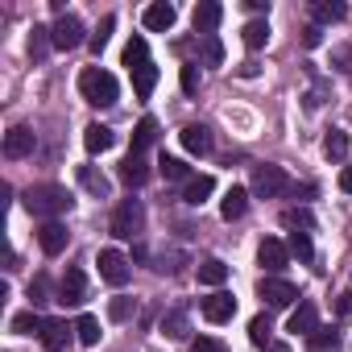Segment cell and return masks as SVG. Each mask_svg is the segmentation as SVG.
I'll return each instance as SVG.
<instances>
[{
    "label": "cell",
    "instance_id": "obj_7",
    "mask_svg": "<svg viewBox=\"0 0 352 352\" xmlns=\"http://www.w3.org/2000/svg\"><path fill=\"white\" fill-rule=\"evenodd\" d=\"M199 311H204L208 323H228V319L236 315V298H232L228 290H216V294H208V298L199 302Z\"/></svg>",
    "mask_w": 352,
    "mask_h": 352
},
{
    "label": "cell",
    "instance_id": "obj_31",
    "mask_svg": "<svg viewBox=\"0 0 352 352\" xmlns=\"http://www.w3.org/2000/svg\"><path fill=\"white\" fill-rule=\"evenodd\" d=\"M199 282H204V286H224V282H228V265H224L220 257H208V261L199 265Z\"/></svg>",
    "mask_w": 352,
    "mask_h": 352
},
{
    "label": "cell",
    "instance_id": "obj_2",
    "mask_svg": "<svg viewBox=\"0 0 352 352\" xmlns=\"http://www.w3.org/2000/svg\"><path fill=\"white\" fill-rule=\"evenodd\" d=\"M79 96H83L91 108H112L116 96H120V83H116L112 71H104V67H87V71H79Z\"/></svg>",
    "mask_w": 352,
    "mask_h": 352
},
{
    "label": "cell",
    "instance_id": "obj_27",
    "mask_svg": "<svg viewBox=\"0 0 352 352\" xmlns=\"http://www.w3.org/2000/svg\"><path fill=\"white\" fill-rule=\"evenodd\" d=\"M67 340H71L67 319H46V327H42V344H46L50 352H58V348H67Z\"/></svg>",
    "mask_w": 352,
    "mask_h": 352
},
{
    "label": "cell",
    "instance_id": "obj_14",
    "mask_svg": "<svg viewBox=\"0 0 352 352\" xmlns=\"http://www.w3.org/2000/svg\"><path fill=\"white\" fill-rule=\"evenodd\" d=\"M191 21H195V34H204V38H212V30L224 21V9L216 5V0H204V5H195V13H191Z\"/></svg>",
    "mask_w": 352,
    "mask_h": 352
},
{
    "label": "cell",
    "instance_id": "obj_22",
    "mask_svg": "<svg viewBox=\"0 0 352 352\" xmlns=\"http://www.w3.org/2000/svg\"><path fill=\"white\" fill-rule=\"evenodd\" d=\"M157 170H162V179H166V183H183V187L195 179V174H191V166H187V162H179V157H170V153H162Z\"/></svg>",
    "mask_w": 352,
    "mask_h": 352
},
{
    "label": "cell",
    "instance_id": "obj_36",
    "mask_svg": "<svg viewBox=\"0 0 352 352\" xmlns=\"http://www.w3.org/2000/svg\"><path fill=\"white\" fill-rule=\"evenodd\" d=\"M282 224L294 228V232H307V228L315 224V216H311L307 208H286V212H282Z\"/></svg>",
    "mask_w": 352,
    "mask_h": 352
},
{
    "label": "cell",
    "instance_id": "obj_44",
    "mask_svg": "<svg viewBox=\"0 0 352 352\" xmlns=\"http://www.w3.org/2000/svg\"><path fill=\"white\" fill-rule=\"evenodd\" d=\"M191 352H228L216 336H199V340H191Z\"/></svg>",
    "mask_w": 352,
    "mask_h": 352
},
{
    "label": "cell",
    "instance_id": "obj_47",
    "mask_svg": "<svg viewBox=\"0 0 352 352\" xmlns=\"http://www.w3.org/2000/svg\"><path fill=\"white\" fill-rule=\"evenodd\" d=\"M336 315H352V290H344V294L336 298Z\"/></svg>",
    "mask_w": 352,
    "mask_h": 352
},
{
    "label": "cell",
    "instance_id": "obj_24",
    "mask_svg": "<svg viewBox=\"0 0 352 352\" xmlns=\"http://www.w3.org/2000/svg\"><path fill=\"white\" fill-rule=\"evenodd\" d=\"M153 141H157V120H153V116H141L137 129H133V149H129V153H141V157H145V149H149Z\"/></svg>",
    "mask_w": 352,
    "mask_h": 352
},
{
    "label": "cell",
    "instance_id": "obj_10",
    "mask_svg": "<svg viewBox=\"0 0 352 352\" xmlns=\"http://www.w3.org/2000/svg\"><path fill=\"white\" fill-rule=\"evenodd\" d=\"M286 257H290V249H286L278 236H265V241L257 245V261H261V270H265L270 278H274V274L286 265Z\"/></svg>",
    "mask_w": 352,
    "mask_h": 352
},
{
    "label": "cell",
    "instance_id": "obj_33",
    "mask_svg": "<svg viewBox=\"0 0 352 352\" xmlns=\"http://www.w3.org/2000/svg\"><path fill=\"white\" fill-rule=\"evenodd\" d=\"M265 42H270V21H261V17L249 21V25H245V46H249V50H261Z\"/></svg>",
    "mask_w": 352,
    "mask_h": 352
},
{
    "label": "cell",
    "instance_id": "obj_12",
    "mask_svg": "<svg viewBox=\"0 0 352 352\" xmlns=\"http://www.w3.org/2000/svg\"><path fill=\"white\" fill-rule=\"evenodd\" d=\"M67 241H71V232H67V224H58V220H46V224L38 228V245H42V253H50V257H58V253L67 249Z\"/></svg>",
    "mask_w": 352,
    "mask_h": 352
},
{
    "label": "cell",
    "instance_id": "obj_8",
    "mask_svg": "<svg viewBox=\"0 0 352 352\" xmlns=\"http://www.w3.org/2000/svg\"><path fill=\"white\" fill-rule=\"evenodd\" d=\"M34 145H38V137H34V129H25V124H13V129L5 133V157H13V162L30 157Z\"/></svg>",
    "mask_w": 352,
    "mask_h": 352
},
{
    "label": "cell",
    "instance_id": "obj_48",
    "mask_svg": "<svg viewBox=\"0 0 352 352\" xmlns=\"http://www.w3.org/2000/svg\"><path fill=\"white\" fill-rule=\"evenodd\" d=\"M340 191H348V195H352V166H344V170H340Z\"/></svg>",
    "mask_w": 352,
    "mask_h": 352
},
{
    "label": "cell",
    "instance_id": "obj_26",
    "mask_svg": "<svg viewBox=\"0 0 352 352\" xmlns=\"http://www.w3.org/2000/svg\"><path fill=\"white\" fill-rule=\"evenodd\" d=\"M157 327H162V336H170V340H187V331H191V319H187V311H166Z\"/></svg>",
    "mask_w": 352,
    "mask_h": 352
},
{
    "label": "cell",
    "instance_id": "obj_6",
    "mask_svg": "<svg viewBox=\"0 0 352 352\" xmlns=\"http://www.w3.org/2000/svg\"><path fill=\"white\" fill-rule=\"evenodd\" d=\"M50 34H54V50H75V46H83V21L75 17V13H63L54 25H50Z\"/></svg>",
    "mask_w": 352,
    "mask_h": 352
},
{
    "label": "cell",
    "instance_id": "obj_40",
    "mask_svg": "<svg viewBox=\"0 0 352 352\" xmlns=\"http://www.w3.org/2000/svg\"><path fill=\"white\" fill-rule=\"evenodd\" d=\"M108 315H112L116 323L133 319V298H112V302H108Z\"/></svg>",
    "mask_w": 352,
    "mask_h": 352
},
{
    "label": "cell",
    "instance_id": "obj_37",
    "mask_svg": "<svg viewBox=\"0 0 352 352\" xmlns=\"http://www.w3.org/2000/svg\"><path fill=\"white\" fill-rule=\"evenodd\" d=\"M286 249L298 257V261H311L315 257V245H311V232H290V241H286Z\"/></svg>",
    "mask_w": 352,
    "mask_h": 352
},
{
    "label": "cell",
    "instance_id": "obj_19",
    "mask_svg": "<svg viewBox=\"0 0 352 352\" xmlns=\"http://www.w3.org/2000/svg\"><path fill=\"white\" fill-rule=\"evenodd\" d=\"M311 13H315V25H336V21L348 17V5L344 0H315Z\"/></svg>",
    "mask_w": 352,
    "mask_h": 352
},
{
    "label": "cell",
    "instance_id": "obj_13",
    "mask_svg": "<svg viewBox=\"0 0 352 352\" xmlns=\"http://www.w3.org/2000/svg\"><path fill=\"white\" fill-rule=\"evenodd\" d=\"M141 21H145V30L166 34V30H174V21H179V9L166 5V0H157V5H149V9L141 13Z\"/></svg>",
    "mask_w": 352,
    "mask_h": 352
},
{
    "label": "cell",
    "instance_id": "obj_5",
    "mask_svg": "<svg viewBox=\"0 0 352 352\" xmlns=\"http://www.w3.org/2000/svg\"><path fill=\"white\" fill-rule=\"evenodd\" d=\"M96 265H100V278L108 282V286H124L129 282V257L120 253V249H100V257H96Z\"/></svg>",
    "mask_w": 352,
    "mask_h": 352
},
{
    "label": "cell",
    "instance_id": "obj_43",
    "mask_svg": "<svg viewBox=\"0 0 352 352\" xmlns=\"http://www.w3.org/2000/svg\"><path fill=\"white\" fill-rule=\"evenodd\" d=\"M204 58H208L212 67L224 58V46H220V38H216V34H212V38H204Z\"/></svg>",
    "mask_w": 352,
    "mask_h": 352
},
{
    "label": "cell",
    "instance_id": "obj_28",
    "mask_svg": "<svg viewBox=\"0 0 352 352\" xmlns=\"http://www.w3.org/2000/svg\"><path fill=\"white\" fill-rule=\"evenodd\" d=\"M323 157H327V162H344V157H348V133H344V129H327V137H323Z\"/></svg>",
    "mask_w": 352,
    "mask_h": 352
},
{
    "label": "cell",
    "instance_id": "obj_1",
    "mask_svg": "<svg viewBox=\"0 0 352 352\" xmlns=\"http://www.w3.org/2000/svg\"><path fill=\"white\" fill-rule=\"evenodd\" d=\"M71 208H75V199H71V191H67V187H58V183H38V187H30V191H25V212H30V216H38L42 224H46V220L67 216Z\"/></svg>",
    "mask_w": 352,
    "mask_h": 352
},
{
    "label": "cell",
    "instance_id": "obj_32",
    "mask_svg": "<svg viewBox=\"0 0 352 352\" xmlns=\"http://www.w3.org/2000/svg\"><path fill=\"white\" fill-rule=\"evenodd\" d=\"M42 327H46V319H42V315H34V311L13 315V331H17V336H42Z\"/></svg>",
    "mask_w": 352,
    "mask_h": 352
},
{
    "label": "cell",
    "instance_id": "obj_15",
    "mask_svg": "<svg viewBox=\"0 0 352 352\" xmlns=\"http://www.w3.org/2000/svg\"><path fill=\"white\" fill-rule=\"evenodd\" d=\"M212 191H216V179H212V174H195V179L183 187V204H191V208H204Z\"/></svg>",
    "mask_w": 352,
    "mask_h": 352
},
{
    "label": "cell",
    "instance_id": "obj_21",
    "mask_svg": "<svg viewBox=\"0 0 352 352\" xmlns=\"http://www.w3.org/2000/svg\"><path fill=\"white\" fill-rule=\"evenodd\" d=\"M249 212V191L245 187H228V195L220 199V216L224 220H241Z\"/></svg>",
    "mask_w": 352,
    "mask_h": 352
},
{
    "label": "cell",
    "instance_id": "obj_4",
    "mask_svg": "<svg viewBox=\"0 0 352 352\" xmlns=\"http://www.w3.org/2000/svg\"><path fill=\"white\" fill-rule=\"evenodd\" d=\"M141 232H145V208H141V199H120L116 212H112V236L133 241Z\"/></svg>",
    "mask_w": 352,
    "mask_h": 352
},
{
    "label": "cell",
    "instance_id": "obj_34",
    "mask_svg": "<svg viewBox=\"0 0 352 352\" xmlns=\"http://www.w3.org/2000/svg\"><path fill=\"white\" fill-rule=\"evenodd\" d=\"M145 63H149V46H145V38H133V42L124 46V67L137 71V67H145Z\"/></svg>",
    "mask_w": 352,
    "mask_h": 352
},
{
    "label": "cell",
    "instance_id": "obj_45",
    "mask_svg": "<svg viewBox=\"0 0 352 352\" xmlns=\"http://www.w3.org/2000/svg\"><path fill=\"white\" fill-rule=\"evenodd\" d=\"M30 298H34V307L50 298V286H46V278H34V282H30Z\"/></svg>",
    "mask_w": 352,
    "mask_h": 352
},
{
    "label": "cell",
    "instance_id": "obj_16",
    "mask_svg": "<svg viewBox=\"0 0 352 352\" xmlns=\"http://www.w3.org/2000/svg\"><path fill=\"white\" fill-rule=\"evenodd\" d=\"M120 179H124L129 187H145V183H149V162H145L141 153H129V157L120 162Z\"/></svg>",
    "mask_w": 352,
    "mask_h": 352
},
{
    "label": "cell",
    "instance_id": "obj_25",
    "mask_svg": "<svg viewBox=\"0 0 352 352\" xmlns=\"http://www.w3.org/2000/svg\"><path fill=\"white\" fill-rule=\"evenodd\" d=\"M344 344H340V331L336 327H315L311 336H307V352H340Z\"/></svg>",
    "mask_w": 352,
    "mask_h": 352
},
{
    "label": "cell",
    "instance_id": "obj_35",
    "mask_svg": "<svg viewBox=\"0 0 352 352\" xmlns=\"http://www.w3.org/2000/svg\"><path fill=\"white\" fill-rule=\"evenodd\" d=\"M75 331H79V344H87V348L100 344V319H96V315H79Z\"/></svg>",
    "mask_w": 352,
    "mask_h": 352
},
{
    "label": "cell",
    "instance_id": "obj_9",
    "mask_svg": "<svg viewBox=\"0 0 352 352\" xmlns=\"http://www.w3.org/2000/svg\"><path fill=\"white\" fill-rule=\"evenodd\" d=\"M257 294H261L270 307H294V298H298V290H294L290 282H282V278H261V282H257Z\"/></svg>",
    "mask_w": 352,
    "mask_h": 352
},
{
    "label": "cell",
    "instance_id": "obj_29",
    "mask_svg": "<svg viewBox=\"0 0 352 352\" xmlns=\"http://www.w3.org/2000/svg\"><path fill=\"white\" fill-rule=\"evenodd\" d=\"M153 83H157V67H153V63H145V67L133 71V91H137V100H149V96H153Z\"/></svg>",
    "mask_w": 352,
    "mask_h": 352
},
{
    "label": "cell",
    "instance_id": "obj_38",
    "mask_svg": "<svg viewBox=\"0 0 352 352\" xmlns=\"http://www.w3.org/2000/svg\"><path fill=\"white\" fill-rule=\"evenodd\" d=\"M270 331H274V327H270V315H253V319H249V340H253L257 348H270Z\"/></svg>",
    "mask_w": 352,
    "mask_h": 352
},
{
    "label": "cell",
    "instance_id": "obj_3",
    "mask_svg": "<svg viewBox=\"0 0 352 352\" xmlns=\"http://www.w3.org/2000/svg\"><path fill=\"white\" fill-rule=\"evenodd\" d=\"M294 191V183H290V174L282 170V166H253V195H261V199H282V195H290Z\"/></svg>",
    "mask_w": 352,
    "mask_h": 352
},
{
    "label": "cell",
    "instance_id": "obj_17",
    "mask_svg": "<svg viewBox=\"0 0 352 352\" xmlns=\"http://www.w3.org/2000/svg\"><path fill=\"white\" fill-rule=\"evenodd\" d=\"M179 137H183V149H187V153H199V157H204V153L212 149V129H208V124H187Z\"/></svg>",
    "mask_w": 352,
    "mask_h": 352
},
{
    "label": "cell",
    "instance_id": "obj_23",
    "mask_svg": "<svg viewBox=\"0 0 352 352\" xmlns=\"http://www.w3.org/2000/svg\"><path fill=\"white\" fill-rule=\"evenodd\" d=\"M79 183H83V191H91L96 199H108V195H112V183L104 179L96 166H79Z\"/></svg>",
    "mask_w": 352,
    "mask_h": 352
},
{
    "label": "cell",
    "instance_id": "obj_30",
    "mask_svg": "<svg viewBox=\"0 0 352 352\" xmlns=\"http://www.w3.org/2000/svg\"><path fill=\"white\" fill-rule=\"evenodd\" d=\"M50 46H54V34H50L46 25H34V34H30V58L42 63V58L50 54Z\"/></svg>",
    "mask_w": 352,
    "mask_h": 352
},
{
    "label": "cell",
    "instance_id": "obj_46",
    "mask_svg": "<svg viewBox=\"0 0 352 352\" xmlns=\"http://www.w3.org/2000/svg\"><path fill=\"white\" fill-rule=\"evenodd\" d=\"M319 42H323V30L319 25H307L302 30V46H319Z\"/></svg>",
    "mask_w": 352,
    "mask_h": 352
},
{
    "label": "cell",
    "instance_id": "obj_49",
    "mask_svg": "<svg viewBox=\"0 0 352 352\" xmlns=\"http://www.w3.org/2000/svg\"><path fill=\"white\" fill-rule=\"evenodd\" d=\"M265 352H290V344H270Z\"/></svg>",
    "mask_w": 352,
    "mask_h": 352
},
{
    "label": "cell",
    "instance_id": "obj_20",
    "mask_svg": "<svg viewBox=\"0 0 352 352\" xmlns=\"http://www.w3.org/2000/svg\"><path fill=\"white\" fill-rule=\"evenodd\" d=\"M83 145H87V153H104V149L116 145V133L108 124H87L83 129Z\"/></svg>",
    "mask_w": 352,
    "mask_h": 352
},
{
    "label": "cell",
    "instance_id": "obj_11",
    "mask_svg": "<svg viewBox=\"0 0 352 352\" xmlns=\"http://www.w3.org/2000/svg\"><path fill=\"white\" fill-rule=\"evenodd\" d=\"M83 298H87V278H83V270H67L63 282H58V302H63V307H79Z\"/></svg>",
    "mask_w": 352,
    "mask_h": 352
},
{
    "label": "cell",
    "instance_id": "obj_41",
    "mask_svg": "<svg viewBox=\"0 0 352 352\" xmlns=\"http://www.w3.org/2000/svg\"><path fill=\"white\" fill-rule=\"evenodd\" d=\"M331 67L344 71V75H352V46H336L331 50Z\"/></svg>",
    "mask_w": 352,
    "mask_h": 352
},
{
    "label": "cell",
    "instance_id": "obj_42",
    "mask_svg": "<svg viewBox=\"0 0 352 352\" xmlns=\"http://www.w3.org/2000/svg\"><path fill=\"white\" fill-rule=\"evenodd\" d=\"M179 79H183V91H187V96H195V91H199V67H195V63H187Z\"/></svg>",
    "mask_w": 352,
    "mask_h": 352
},
{
    "label": "cell",
    "instance_id": "obj_39",
    "mask_svg": "<svg viewBox=\"0 0 352 352\" xmlns=\"http://www.w3.org/2000/svg\"><path fill=\"white\" fill-rule=\"evenodd\" d=\"M112 30H116V17H112V13H108V17H104V21H100V30H96V34H91V42H87V46H91V50H96V54H100V50H104V46H108V38H112Z\"/></svg>",
    "mask_w": 352,
    "mask_h": 352
},
{
    "label": "cell",
    "instance_id": "obj_18",
    "mask_svg": "<svg viewBox=\"0 0 352 352\" xmlns=\"http://www.w3.org/2000/svg\"><path fill=\"white\" fill-rule=\"evenodd\" d=\"M294 336H311L315 327H319V315H315V302H298L294 311H290V323H286Z\"/></svg>",
    "mask_w": 352,
    "mask_h": 352
}]
</instances>
